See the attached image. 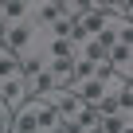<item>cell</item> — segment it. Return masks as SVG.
<instances>
[{"label": "cell", "instance_id": "cell-6", "mask_svg": "<svg viewBox=\"0 0 133 133\" xmlns=\"http://www.w3.org/2000/svg\"><path fill=\"white\" fill-rule=\"evenodd\" d=\"M0 12H4V20H8V24L28 20V16H31V0H4V4H0Z\"/></svg>", "mask_w": 133, "mask_h": 133}, {"label": "cell", "instance_id": "cell-4", "mask_svg": "<svg viewBox=\"0 0 133 133\" xmlns=\"http://www.w3.org/2000/svg\"><path fill=\"white\" fill-rule=\"evenodd\" d=\"M28 102H31V110H35V125H39V133H51V129L59 125V110L47 106L43 98H28Z\"/></svg>", "mask_w": 133, "mask_h": 133}, {"label": "cell", "instance_id": "cell-10", "mask_svg": "<svg viewBox=\"0 0 133 133\" xmlns=\"http://www.w3.org/2000/svg\"><path fill=\"white\" fill-rule=\"evenodd\" d=\"M0 133H12V114L0 110Z\"/></svg>", "mask_w": 133, "mask_h": 133}, {"label": "cell", "instance_id": "cell-12", "mask_svg": "<svg viewBox=\"0 0 133 133\" xmlns=\"http://www.w3.org/2000/svg\"><path fill=\"white\" fill-rule=\"evenodd\" d=\"M0 20H4V12H0Z\"/></svg>", "mask_w": 133, "mask_h": 133}, {"label": "cell", "instance_id": "cell-3", "mask_svg": "<svg viewBox=\"0 0 133 133\" xmlns=\"http://www.w3.org/2000/svg\"><path fill=\"white\" fill-rule=\"evenodd\" d=\"M0 102H4L8 110H20V106L28 102V86H24V78H8V82H0Z\"/></svg>", "mask_w": 133, "mask_h": 133}, {"label": "cell", "instance_id": "cell-9", "mask_svg": "<svg viewBox=\"0 0 133 133\" xmlns=\"http://www.w3.org/2000/svg\"><path fill=\"white\" fill-rule=\"evenodd\" d=\"M98 121H102V117H98V110H94V106H82V110L75 114V125H78L82 133H86V129H94Z\"/></svg>", "mask_w": 133, "mask_h": 133}, {"label": "cell", "instance_id": "cell-13", "mask_svg": "<svg viewBox=\"0 0 133 133\" xmlns=\"http://www.w3.org/2000/svg\"><path fill=\"white\" fill-rule=\"evenodd\" d=\"M0 51H4V47H0Z\"/></svg>", "mask_w": 133, "mask_h": 133}, {"label": "cell", "instance_id": "cell-7", "mask_svg": "<svg viewBox=\"0 0 133 133\" xmlns=\"http://www.w3.org/2000/svg\"><path fill=\"white\" fill-rule=\"evenodd\" d=\"M98 129L102 133H125V129H133V114H110L98 121Z\"/></svg>", "mask_w": 133, "mask_h": 133}, {"label": "cell", "instance_id": "cell-2", "mask_svg": "<svg viewBox=\"0 0 133 133\" xmlns=\"http://www.w3.org/2000/svg\"><path fill=\"white\" fill-rule=\"evenodd\" d=\"M66 90H71L78 102H86V106H98V102L106 98V86H102L98 78H82V82H71Z\"/></svg>", "mask_w": 133, "mask_h": 133}, {"label": "cell", "instance_id": "cell-1", "mask_svg": "<svg viewBox=\"0 0 133 133\" xmlns=\"http://www.w3.org/2000/svg\"><path fill=\"white\" fill-rule=\"evenodd\" d=\"M106 63L114 66L117 75H133V43H121V39H117V43L106 51Z\"/></svg>", "mask_w": 133, "mask_h": 133}, {"label": "cell", "instance_id": "cell-8", "mask_svg": "<svg viewBox=\"0 0 133 133\" xmlns=\"http://www.w3.org/2000/svg\"><path fill=\"white\" fill-rule=\"evenodd\" d=\"M8 78H24L20 75V59L8 55V51H0V82H8Z\"/></svg>", "mask_w": 133, "mask_h": 133}, {"label": "cell", "instance_id": "cell-11", "mask_svg": "<svg viewBox=\"0 0 133 133\" xmlns=\"http://www.w3.org/2000/svg\"><path fill=\"white\" fill-rule=\"evenodd\" d=\"M0 110H8V106H4V102H0ZM8 114H12V110H8Z\"/></svg>", "mask_w": 133, "mask_h": 133}, {"label": "cell", "instance_id": "cell-5", "mask_svg": "<svg viewBox=\"0 0 133 133\" xmlns=\"http://www.w3.org/2000/svg\"><path fill=\"white\" fill-rule=\"evenodd\" d=\"M12 133H39V125H35V110H31V102H24L20 110H12Z\"/></svg>", "mask_w": 133, "mask_h": 133}]
</instances>
